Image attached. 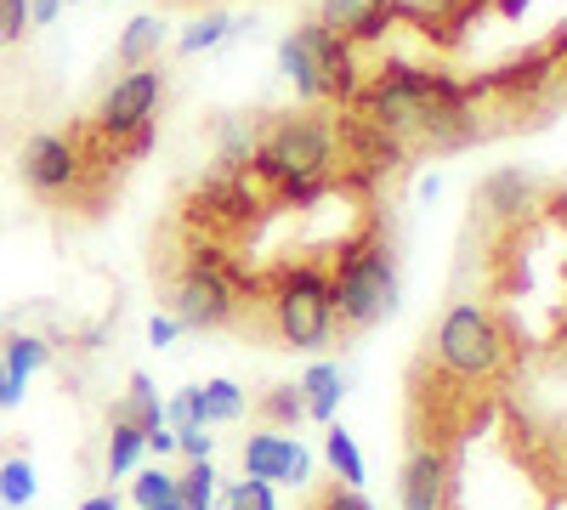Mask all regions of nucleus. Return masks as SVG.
Listing matches in <instances>:
<instances>
[{
	"instance_id": "obj_1",
	"label": "nucleus",
	"mask_w": 567,
	"mask_h": 510,
	"mask_svg": "<svg viewBox=\"0 0 567 510\" xmlns=\"http://www.w3.org/2000/svg\"><path fill=\"white\" fill-rule=\"evenodd\" d=\"M250 165L284 199L312 205L336 181V119L329 114H278L261 131Z\"/></svg>"
},
{
	"instance_id": "obj_2",
	"label": "nucleus",
	"mask_w": 567,
	"mask_h": 510,
	"mask_svg": "<svg viewBox=\"0 0 567 510\" xmlns=\"http://www.w3.org/2000/svg\"><path fill=\"white\" fill-rule=\"evenodd\" d=\"M329 295H336V330L341 335L374 330L398 306V267H392V250L374 227L341 244L336 267H329Z\"/></svg>"
},
{
	"instance_id": "obj_3",
	"label": "nucleus",
	"mask_w": 567,
	"mask_h": 510,
	"mask_svg": "<svg viewBox=\"0 0 567 510\" xmlns=\"http://www.w3.org/2000/svg\"><path fill=\"white\" fill-rule=\"evenodd\" d=\"M245 290H256L250 278L233 267L221 250L199 244L187 256V267L171 278V301H176V323L182 330H221V323L239 318Z\"/></svg>"
},
{
	"instance_id": "obj_4",
	"label": "nucleus",
	"mask_w": 567,
	"mask_h": 510,
	"mask_svg": "<svg viewBox=\"0 0 567 510\" xmlns=\"http://www.w3.org/2000/svg\"><path fill=\"white\" fill-rule=\"evenodd\" d=\"M437 368H449V375L471 381V386H483V381H499L505 375V357H511V335H505V323L477 306V301H465V306H449V318L437 323Z\"/></svg>"
},
{
	"instance_id": "obj_5",
	"label": "nucleus",
	"mask_w": 567,
	"mask_h": 510,
	"mask_svg": "<svg viewBox=\"0 0 567 510\" xmlns=\"http://www.w3.org/2000/svg\"><path fill=\"white\" fill-rule=\"evenodd\" d=\"M267 318L284 346H323L336 335V295L323 267H278L267 290Z\"/></svg>"
},
{
	"instance_id": "obj_6",
	"label": "nucleus",
	"mask_w": 567,
	"mask_h": 510,
	"mask_svg": "<svg viewBox=\"0 0 567 510\" xmlns=\"http://www.w3.org/2000/svg\"><path fill=\"white\" fill-rule=\"evenodd\" d=\"M159 97H165V69H159V63H148V69H131V74H120V80L109 85V97L97 103L91 125H97V131L109 136V143L120 148L125 136H136V131H148V125H154Z\"/></svg>"
},
{
	"instance_id": "obj_7",
	"label": "nucleus",
	"mask_w": 567,
	"mask_h": 510,
	"mask_svg": "<svg viewBox=\"0 0 567 510\" xmlns=\"http://www.w3.org/2000/svg\"><path fill=\"white\" fill-rule=\"evenodd\" d=\"M318 23L336 40L358 45V40H381L398 23V7H392V0H323Z\"/></svg>"
},
{
	"instance_id": "obj_8",
	"label": "nucleus",
	"mask_w": 567,
	"mask_h": 510,
	"mask_svg": "<svg viewBox=\"0 0 567 510\" xmlns=\"http://www.w3.org/2000/svg\"><path fill=\"white\" fill-rule=\"evenodd\" d=\"M307 454H301V443H290V437H278V431H261V437H250L245 443V477H256V482H307Z\"/></svg>"
},
{
	"instance_id": "obj_9",
	"label": "nucleus",
	"mask_w": 567,
	"mask_h": 510,
	"mask_svg": "<svg viewBox=\"0 0 567 510\" xmlns=\"http://www.w3.org/2000/svg\"><path fill=\"white\" fill-rule=\"evenodd\" d=\"M301 34H307L312 58H318V97H341V103H352V97H358L352 45H347V40H336V34H329L323 23H307Z\"/></svg>"
},
{
	"instance_id": "obj_10",
	"label": "nucleus",
	"mask_w": 567,
	"mask_h": 510,
	"mask_svg": "<svg viewBox=\"0 0 567 510\" xmlns=\"http://www.w3.org/2000/svg\"><path fill=\"white\" fill-rule=\"evenodd\" d=\"M398 7V18H409L414 29H425V34H437L443 45H454L460 40V29L477 18L488 0H392Z\"/></svg>"
},
{
	"instance_id": "obj_11",
	"label": "nucleus",
	"mask_w": 567,
	"mask_h": 510,
	"mask_svg": "<svg viewBox=\"0 0 567 510\" xmlns=\"http://www.w3.org/2000/svg\"><path fill=\"white\" fill-rule=\"evenodd\" d=\"M449 493V459L432 448H414L403 466V510H443Z\"/></svg>"
},
{
	"instance_id": "obj_12",
	"label": "nucleus",
	"mask_w": 567,
	"mask_h": 510,
	"mask_svg": "<svg viewBox=\"0 0 567 510\" xmlns=\"http://www.w3.org/2000/svg\"><path fill=\"white\" fill-rule=\"evenodd\" d=\"M534 181L523 176V170H494L488 181H483V210L494 216V221H516L528 205H534Z\"/></svg>"
},
{
	"instance_id": "obj_13",
	"label": "nucleus",
	"mask_w": 567,
	"mask_h": 510,
	"mask_svg": "<svg viewBox=\"0 0 567 510\" xmlns=\"http://www.w3.org/2000/svg\"><path fill=\"white\" fill-rule=\"evenodd\" d=\"M159 40H165L159 18H131V23H125V40L114 45V63H120L125 74H131V69L159 63Z\"/></svg>"
},
{
	"instance_id": "obj_14",
	"label": "nucleus",
	"mask_w": 567,
	"mask_h": 510,
	"mask_svg": "<svg viewBox=\"0 0 567 510\" xmlns=\"http://www.w3.org/2000/svg\"><path fill=\"white\" fill-rule=\"evenodd\" d=\"M278 63H284V74H290L296 97L318 103V58H312V45H307V34H301V29L278 45Z\"/></svg>"
},
{
	"instance_id": "obj_15",
	"label": "nucleus",
	"mask_w": 567,
	"mask_h": 510,
	"mask_svg": "<svg viewBox=\"0 0 567 510\" xmlns=\"http://www.w3.org/2000/svg\"><path fill=\"white\" fill-rule=\"evenodd\" d=\"M194 414H199V426H216V420H239V414H245V392L233 386V381L194 386Z\"/></svg>"
},
{
	"instance_id": "obj_16",
	"label": "nucleus",
	"mask_w": 567,
	"mask_h": 510,
	"mask_svg": "<svg viewBox=\"0 0 567 510\" xmlns=\"http://www.w3.org/2000/svg\"><path fill=\"white\" fill-rule=\"evenodd\" d=\"M114 420H125V426H136V431L165 426V408H159V397H154L148 375H131V392H125V403L114 408Z\"/></svg>"
},
{
	"instance_id": "obj_17",
	"label": "nucleus",
	"mask_w": 567,
	"mask_h": 510,
	"mask_svg": "<svg viewBox=\"0 0 567 510\" xmlns=\"http://www.w3.org/2000/svg\"><path fill=\"white\" fill-rule=\"evenodd\" d=\"M301 397H307V414H312V420H329V414H336V403H341V368H329V363L307 368Z\"/></svg>"
},
{
	"instance_id": "obj_18",
	"label": "nucleus",
	"mask_w": 567,
	"mask_h": 510,
	"mask_svg": "<svg viewBox=\"0 0 567 510\" xmlns=\"http://www.w3.org/2000/svg\"><path fill=\"white\" fill-rule=\"evenodd\" d=\"M256 414H261V420L267 426H301L307 420V397H301V386H272L261 403H256Z\"/></svg>"
},
{
	"instance_id": "obj_19",
	"label": "nucleus",
	"mask_w": 567,
	"mask_h": 510,
	"mask_svg": "<svg viewBox=\"0 0 567 510\" xmlns=\"http://www.w3.org/2000/svg\"><path fill=\"white\" fill-rule=\"evenodd\" d=\"M0 363H7V386L23 397V381H29L34 368L45 363V341H34V335H18V341H7V357H0Z\"/></svg>"
},
{
	"instance_id": "obj_20",
	"label": "nucleus",
	"mask_w": 567,
	"mask_h": 510,
	"mask_svg": "<svg viewBox=\"0 0 567 510\" xmlns=\"http://www.w3.org/2000/svg\"><path fill=\"white\" fill-rule=\"evenodd\" d=\"M176 499H182V510H210L216 504V471H210V459H194L187 477H176Z\"/></svg>"
},
{
	"instance_id": "obj_21",
	"label": "nucleus",
	"mask_w": 567,
	"mask_h": 510,
	"mask_svg": "<svg viewBox=\"0 0 567 510\" xmlns=\"http://www.w3.org/2000/svg\"><path fill=\"white\" fill-rule=\"evenodd\" d=\"M323 454H329V466H336V477H341L347 488H358V482H363V454H358V443H352L341 426H329Z\"/></svg>"
},
{
	"instance_id": "obj_22",
	"label": "nucleus",
	"mask_w": 567,
	"mask_h": 510,
	"mask_svg": "<svg viewBox=\"0 0 567 510\" xmlns=\"http://www.w3.org/2000/svg\"><path fill=\"white\" fill-rule=\"evenodd\" d=\"M34 466H29V459H7V466H0V499H7L12 510H23L29 499H34Z\"/></svg>"
},
{
	"instance_id": "obj_23",
	"label": "nucleus",
	"mask_w": 567,
	"mask_h": 510,
	"mask_svg": "<svg viewBox=\"0 0 567 510\" xmlns=\"http://www.w3.org/2000/svg\"><path fill=\"white\" fill-rule=\"evenodd\" d=\"M142 448H148V431H136V426L114 420V437H109V471H114V477H120V471H131Z\"/></svg>"
},
{
	"instance_id": "obj_24",
	"label": "nucleus",
	"mask_w": 567,
	"mask_h": 510,
	"mask_svg": "<svg viewBox=\"0 0 567 510\" xmlns=\"http://www.w3.org/2000/svg\"><path fill=\"white\" fill-rule=\"evenodd\" d=\"M131 499H136L142 510H159L165 499H176V477H165V471H142L136 488H131Z\"/></svg>"
},
{
	"instance_id": "obj_25",
	"label": "nucleus",
	"mask_w": 567,
	"mask_h": 510,
	"mask_svg": "<svg viewBox=\"0 0 567 510\" xmlns=\"http://www.w3.org/2000/svg\"><path fill=\"white\" fill-rule=\"evenodd\" d=\"M227 510H272V482H256V477L233 482V493H227Z\"/></svg>"
},
{
	"instance_id": "obj_26",
	"label": "nucleus",
	"mask_w": 567,
	"mask_h": 510,
	"mask_svg": "<svg viewBox=\"0 0 567 510\" xmlns=\"http://www.w3.org/2000/svg\"><path fill=\"white\" fill-rule=\"evenodd\" d=\"M29 34V0H0V45H18Z\"/></svg>"
},
{
	"instance_id": "obj_27",
	"label": "nucleus",
	"mask_w": 567,
	"mask_h": 510,
	"mask_svg": "<svg viewBox=\"0 0 567 510\" xmlns=\"http://www.w3.org/2000/svg\"><path fill=\"white\" fill-rule=\"evenodd\" d=\"M227 29H233V23H227L221 12H210L205 23H194V29H187V34H182V52H205V45H216V40H221Z\"/></svg>"
},
{
	"instance_id": "obj_28",
	"label": "nucleus",
	"mask_w": 567,
	"mask_h": 510,
	"mask_svg": "<svg viewBox=\"0 0 567 510\" xmlns=\"http://www.w3.org/2000/svg\"><path fill=\"white\" fill-rule=\"evenodd\" d=\"M312 510H374L358 488H329V493H318V504Z\"/></svg>"
},
{
	"instance_id": "obj_29",
	"label": "nucleus",
	"mask_w": 567,
	"mask_h": 510,
	"mask_svg": "<svg viewBox=\"0 0 567 510\" xmlns=\"http://www.w3.org/2000/svg\"><path fill=\"white\" fill-rule=\"evenodd\" d=\"M176 448H182L187 459H210V437H205V426H187V431H176Z\"/></svg>"
},
{
	"instance_id": "obj_30",
	"label": "nucleus",
	"mask_w": 567,
	"mask_h": 510,
	"mask_svg": "<svg viewBox=\"0 0 567 510\" xmlns=\"http://www.w3.org/2000/svg\"><path fill=\"white\" fill-rule=\"evenodd\" d=\"M176 330H182L176 318H154V323H148V341H154V346H171V341H176Z\"/></svg>"
},
{
	"instance_id": "obj_31",
	"label": "nucleus",
	"mask_w": 567,
	"mask_h": 510,
	"mask_svg": "<svg viewBox=\"0 0 567 510\" xmlns=\"http://www.w3.org/2000/svg\"><path fill=\"white\" fill-rule=\"evenodd\" d=\"M63 12V0H29V23H52Z\"/></svg>"
},
{
	"instance_id": "obj_32",
	"label": "nucleus",
	"mask_w": 567,
	"mask_h": 510,
	"mask_svg": "<svg viewBox=\"0 0 567 510\" xmlns=\"http://www.w3.org/2000/svg\"><path fill=\"white\" fill-rule=\"evenodd\" d=\"M148 448H154V454H171V448H176V431L154 426V431H148Z\"/></svg>"
},
{
	"instance_id": "obj_33",
	"label": "nucleus",
	"mask_w": 567,
	"mask_h": 510,
	"mask_svg": "<svg viewBox=\"0 0 567 510\" xmlns=\"http://www.w3.org/2000/svg\"><path fill=\"white\" fill-rule=\"evenodd\" d=\"M545 210H550V216H556V221L567 227V188H556V194L545 199Z\"/></svg>"
},
{
	"instance_id": "obj_34",
	"label": "nucleus",
	"mask_w": 567,
	"mask_h": 510,
	"mask_svg": "<svg viewBox=\"0 0 567 510\" xmlns=\"http://www.w3.org/2000/svg\"><path fill=\"white\" fill-rule=\"evenodd\" d=\"M523 7H528V0H494L499 18H523Z\"/></svg>"
},
{
	"instance_id": "obj_35",
	"label": "nucleus",
	"mask_w": 567,
	"mask_h": 510,
	"mask_svg": "<svg viewBox=\"0 0 567 510\" xmlns=\"http://www.w3.org/2000/svg\"><path fill=\"white\" fill-rule=\"evenodd\" d=\"M7 403H18V392L7 386V363H0V408H7Z\"/></svg>"
},
{
	"instance_id": "obj_36",
	"label": "nucleus",
	"mask_w": 567,
	"mask_h": 510,
	"mask_svg": "<svg viewBox=\"0 0 567 510\" xmlns=\"http://www.w3.org/2000/svg\"><path fill=\"white\" fill-rule=\"evenodd\" d=\"M80 510H120V499H109V493H103V499H85Z\"/></svg>"
},
{
	"instance_id": "obj_37",
	"label": "nucleus",
	"mask_w": 567,
	"mask_h": 510,
	"mask_svg": "<svg viewBox=\"0 0 567 510\" xmlns=\"http://www.w3.org/2000/svg\"><path fill=\"white\" fill-rule=\"evenodd\" d=\"M159 510H182V499H165V504H159Z\"/></svg>"
}]
</instances>
